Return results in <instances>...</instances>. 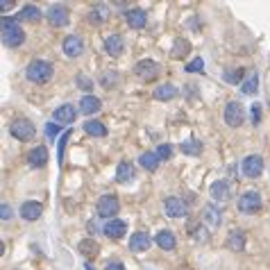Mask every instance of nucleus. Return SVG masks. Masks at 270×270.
I'll list each match as a JSON object with an SVG mask.
<instances>
[{
    "mask_svg": "<svg viewBox=\"0 0 270 270\" xmlns=\"http://www.w3.org/2000/svg\"><path fill=\"white\" fill-rule=\"evenodd\" d=\"M163 211H166L168 218H184L189 214V204L182 198H166L163 202Z\"/></svg>",
    "mask_w": 270,
    "mask_h": 270,
    "instance_id": "1a4fd4ad",
    "label": "nucleus"
},
{
    "mask_svg": "<svg viewBox=\"0 0 270 270\" xmlns=\"http://www.w3.org/2000/svg\"><path fill=\"white\" fill-rule=\"evenodd\" d=\"M175 95H177V87L175 84H171V82H166V84H159V87L155 89V98L157 100H173Z\"/></svg>",
    "mask_w": 270,
    "mask_h": 270,
    "instance_id": "393cba45",
    "label": "nucleus"
},
{
    "mask_svg": "<svg viewBox=\"0 0 270 270\" xmlns=\"http://www.w3.org/2000/svg\"><path fill=\"white\" fill-rule=\"evenodd\" d=\"M84 52V41L79 39L77 34H71L64 39V55L71 57V59H75V57H79Z\"/></svg>",
    "mask_w": 270,
    "mask_h": 270,
    "instance_id": "9b49d317",
    "label": "nucleus"
},
{
    "mask_svg": "<svg viewBox=\"0 0 270 270\" xmlns=\"http://www.w3.org/2000/svg\"><path fill=\"white\" fill-rule=\"evenodd\" d=\"M18 18L28 20V23H39V20H41V9L36 7V5H23Z\"/></svg>",
    "mask_w": 270,
    "mask_h": 270,
    "instance_id": "a878e982",
    "label": "nucleus"
},
{
    "mask_svg": "<svg viewBox=\"0 0 270 270\" xmlns=\"http://www.w3.org/2000/svg\"><path fill=\"white\" fill-rule=\"evenodd\" d=\"M159 161H161V159L157 157V152H143V155L139 157L141 168H146V171H150V173L159 168Z\"/></svg>",
    "mask_w": 270,
    "mask_h": 270,
    "instance_id": "bb28decb",
    "label": "nucleus"
},
{
    "mask_svg": "<svg viewBox=\"0 0 270 270\" xmlns=\"http://www.w3.org/2000/svg\"><path fill=\"white\" fill-rule=\"evenodd\" d=\"M77 250L82 252L87 259H95V257H98V250H100V247H98V243H95L93 238H87V241H82V243L77 245Z\"/></svg>",
    "mask_w": 270,
    "mask_h": 270,
    "instance_id": "c756f323",
    "label": "nucleus"
},
{
    "mask_svg": "<svg viewBox=\"0 0 270 270\" xmlns=\"http://www.w3.org/2000/svg\"><path fill=\"white\" fill-rule=\"evenodd\" d=\"M241 91L245 93V95H254L259 91V75L257 73H252L250 77L245 79V82H243V87H241Z\"/></svg>",
    "mask_w": 270,
    "mask_h": 270,
    "instance_id": "473e14b6",
    "label": "nucleus"
},
{
    "mask_svg": "<svg viewBox=\"0 0 270 270\" xmlns=\"http://www.w3.org/2000/svg\"><path fill=\"white\" fill-rule=\"evenodd\" d=\"M222 118H225V123L230 125V127H241L243 123H245V109H243L241 102H236V100H230V102L225 105Z\"/></svg>",
    "mask_w": 270,
    "mask_h": 270,
    "instance_id": "20e7f679",
    "label": "nucleus"
},
{
    "mask_svg": "<svg viewBox=\"0 0 270 270\" xmlns=\"http://www.w3.org/2000/svg\"><path fill=\"white\" fill-rule=\"evenodd\" d=\"M155 152H157V157L161 159V161H166V159H171V157H173L175 148H173V146H168V143H163V146H159Z\"/></svg>",
    "mask_w": 270,
    "mask_h": 270,
    "instance_id": "72a5a7b5",
    "label": "nucleus"
},
{
    "mask_svg": "<svg viewBox=\"0 0 270 270\" xmlns=\"http://www.w3.org/2000/svg\"><path fill=\"white\" fill-rule=\"evenodd\" d=\"M155 241H157V245L161 247V250H166V252L175 250V245H177V238H175V234H173L171 230H161L155 236Z\"/></svg>",
    "mask_w": 270,
    "mask_h": 270,
    "instance_id": "aec40b11",
    "label": "nucleus"
},
{
    "mask_svg": "<svg viewBox=\"0 0 270 270\" xmlns=\"http://www.w3.org/2000/svg\"><path fill=\"white\" fill-rule=\"evenodd\" d=\"M227 245H230L232 250H236V252L245 250V232H243V230H234L230 236H227Z\"/></svg>",
    "mask_w": 270,
    "mask_h": 270,
    "instance_id": "b1692460",
    "label": "nucleus"
},
{
    "mask_svg": "<svg viewBox=\"0 0 270 270\" xmlns=\"http://www.w3.org/2000/svg\"><path fill=\"white\" fill-rule=\"evenodd\" d=\"M28 163H30V168H44L46 163H48V150H46V146H36L34 150L28 155Z\"/></svg>",
    "mask_w": 270,
    "mask_h": 270,
    "instance_id": "f3484780",
    "label": "nucleus"
},
{
    "mask_svg": "<svg viewBox=\"0 0 270 270\" xmlns=\"http://www.w3.org/2000/svg\"><path fill=\"white\" fill-rule=\"evenodd\" d=\"M202 71H204V61L200 57H195L193 61L186 64V73H202Z\"/></svg>",
    "mask_w": 270,
    "mask_h": 270,
    "instance_id": "e433bc0d",
    "label": "nucleus"
},
{
    "mask_svg": "<svg viewBox=\"0 0 270 270\" xmlns=\"http://www.w3.org/2000/svg\"><path fill=\"white\" fill-rule=\"evenodd\" d=\"M41 214H44V204L41 202H34V200H28V202L20 204V216H23V220H39Z\"/></svg>",
    "mask_w": 270,
    "mask_h": 270,
    "instance_id": "2eb2a0df",
    "label": "nucleus"
},
{
    "mask_svg": "<svg viewBox=\"0 0 270 270\" xmlns=\"http://www.w3.org/2000/svg\"><path fill=\"white\" fill-rule=\"evenodd\" d=\"M84 270H93V266H91V263H87V266H84Z\"/></svg>",
    "mask_w": 270,
    "mask_h": 270,
    "instance_id": "a18cd8bd",
    "label": "nucleus"
},
{
    "mask_svg": "<svg viewBox=\"0 0 270 270\" xmlns=\"http://www.w3.org/2000/svg\"><path fill=\"white\" fill-rule=\"evenodd\" d=\"M127 232V222L120 220V218H114V220H107L102 227V234L109 236V238H123Z\"/></svg>",
    "mask_w": 270,
    "mask_h": 270,
    "instance_id": "4468645a",
    "label": "nucleus"
},
{
    "mask_svg": "<svg viewBox=\"0 0 270 270\" xmlns=\"http://www.w3.org/2000/svg\"><path fill=\"white\" fill-rule=\"evenodd\" d=\"M259 209H261V195L257 191H245L238 198V211L241 214H257Z\"/></svg>",
    "mask_w": 270,
    "mask_h": 270,
    "instance_id": "423d86ee",
    "label": "nucleus"
},
{
    "mask_svg": "<svg viewBox=\"0 0 270 270\" xmlns=\"http://www.w3.org/2000/svg\"><path fill=\"white\" fill-rule=\"evenodd\" d=\"M0 34H3V44L7 48H18L23 46L25 41V32L23 28L18 25L16 18H9V16H3V23H0Z\"/></svg>",
    "mask_w": 270,
    "mask_h": 270,
    "instance_id": "f257e3e1",
    "label": "nucleus"
},
{
    "mask_svg": "<svg viewBox=\"0 0 270 270\" xmlns=\"http://www.w3.org/2000/svg\"><path fill=\"white\" fill-rule=\"evenodd\" d=\"M125 18L132 30H141V28H146V23H148V14L143 12V9H130V12L125 14Z\"/></svg>",
    "mask_w": 270,
    "mask_h": 270,
    "instance_id": "6ab92c4d",
    "label": "nucleus"
},
{
    "mask_svg": "<svg viewBox=\"0 0 270 270\" xmlns=\"http://www.w3.org/2000/svg\"><path fill=\"white\" fill-rule=\"evenodd\" d=\"M68 20H71L68 7H64V5H52L50 12H48V23H50L52 28H64V25H68Z\"/></svg>",
    "mask_w": 270,
    "mask_h": 270,
    "instance_id": "9d476101",
    "label": "nucleus"
},
{
    "mask_svg": "<svg viewBox=\"0 0 270 270\" xmlns=\"http://www.w3.org/2000/svg\"><path fill=\"white\" fill-rule=\"evenodd\" d=\"M95 211H98V216L100 218H107V220H114L116 218V214L120 211V202H118V198L116 195H102V198L98 200V204H95Z\"/></svg>",
    "mask_w": 270,
    "mask_h": 270,
    "instance_id": "7ed1b4c3",
    "label": "nucleus"
},
{
    "mask_svg": "<svg viewBox=\"0 0 270 270\" xmlns=\"http://www.w3.org/2000/svg\"><path fill=\"white\" fill-rule=\"evenodd\" d=\"M75 116H77V111H75V107H73V105H61V107L55 109L52 118H55V123L71 127V123H75Z\"/></svg>",
    "mask_w": 270,
    "mask_h": 270,
    "instance_id": "f8f14e48",
    "label": "nucleus"
},
{
    "mask_svg": "<svg viewBox=\"0 0 270 270\" xmlns=\"http://www.w3.org/2000/svg\"><path fill=\"white\" fill-rule=\"evenodd\" d=\"M150 243H152L150 234H148L146 230H139V232H134L132 238H130V250L132 252H146L148 247H150Z\"/></svg>",
    "mask_w": 270,
    "mask_h": 270,
    "instance_id": "ddd939ff",
    "label": "nucleus"
},
{
    "mask_svg": "<svg viewBox=\"0 0 270 270\" xmlns=\"http://www.w3.org/2000/svg\"><path fill=\"white\" fill-rule=\"evenodd\" d=\"M75 84H77V89H82V91H87V93L93 89L91 77H87V75H77V77H75Z\"/></svg>",
    "mask_w": 270,
    "mask_h": 270,
    "instance_id": "c9c22d12",
    "label": "nucleus"
},
{
    "mask_svg": "<svg viewBox=\"0 0 270 270\" xmlns=\"http://www.w3.org/2000/svg\"><path fill=\"white\" fill-rule=\"evenodd\" d=\"M109 18V9L105 7V5H95V7L89 12V20H91L93 25H100V23H105V20Z\"/></svg>",
    "mask_w": 270,
    "mask_h": 270,
    "instance_id": "cd10ccee",
    "label": "nucleus"
},
{
    "mask_svg": "<svg viewBox=\"0 0 270 270\" xmlns=\"http://www.w3.org/2000/svg\"><path fill=\"white\" fill-rule=\"evenodd\" d=\"M84 132L89 136H107V127H105V123H100V120H87L84 123Z\"/></svg>",
    "mask_w": 270,
    "mask_h": 270,
    "instance_id": "7c9ffc66",
    "label": "nucleus"
},
{
    "mask_svg": "<svg viewBox=\"0 0 270 270\" xmlns=\"http://www.w3.org/2000/svg\"><path fill=\"white\" fill-rule=\"evenodd\" d=\"M0 216H3V220H9V218H12V206H9L7 202L0 206Z\"/></svg>",
    "mask_w": 270,
    "mask_h": 270,
    "instance_id": "79ce46f5",
    "label": "nucleus"
},
{
    "mask_svg": "<svg viewBox=\"0 0 270 270\" xmlns=\"http://www.w3.org/2000/svg\"><path fill=\"white\" fill-rule=\"evenodd\" d=\"M134 179V168H132L130 161H120L118 168H116V182L118 184H130Z\"/></svg>",
    "mask_w": 270,
    "mask_h": 270,
    "instance_id": "4be33fe9",
    "label": "nucleus"
},
{
    "mask_svg": "<svg viewBox=\"0 0 270 270\" xmlns=\"http://www.w3.org/2000/svg\"><path fill=\"white\" fill-rule=\"evenodd\" d=\"M204 220H206V225H211V227H218L220 225V209L216 206L214 202H209V204H204Z\"/></svg>",
    "mask_w": 270,
    "mask_h": 270,
    "instance_id": "5701e85b",
    "label": "nucleus"
},
{
    "mask_svg": "<svg viewBox=\"0 0 270 270\" xmlns=\"http://www.w3.org/2000/svg\"><path fill=\"white\" fill-rule=\"evenodd\" d=\"M116 79H118V75H116V73H107V75L100 77V82H102V87H111Z\"/></svg>",
    "mask_w": 270,
    "mask_h": 270,
    "instance_id": "a19ab883",
    "label": "nucleus"
},
{
    "mask_svg": "<svg viewBox=\"0 0 270 270\" xmlns=\"http://www.w3.org/2000/svg\"><path fill=\"white\" fill-rule=\"evenodd\" d=\"M52 73H55V71H52V64L46 61V59H34L28 68H25V77H28L30 82H34V84L50 82Z\"/></svg>",
    "mask_w": 270,
    "mask_h": 270,
    "instance_id": "f03ea898",
    "label": "nucleus"
},
{
    "mask_svg": "<svg viewBox=\"0 0 270 270\" xmlns=\"http://www.w3.org/2000/svg\"><path fill=\"white\" fill-rule=\"evenodd\" d=\"M209 193H211V200H214V202H225V200L232 195V189L225 179H218V182H214L209 186Z\"/></svg>",
    "mask_w": 270,
    "mask_h": 270,
    "instance_id": "dca6fc26",
    "label": "nucleus"
},
{
    "mask_svg": "<svg viewBox=\"0 0 270 270\" xmlns=\"http://www.w3.org/2000/svg\"><path fill=\"white\" fill-rule=\"evenodd\" d=\"M71 139V127H68L66 132L61 134V139H59V146H57V157H59V163H61V157H64V148H66V141Z\"/></svg>",
    "mask_w": 270,
    "mask_h": 270,
    "instance_id": "4c0bfd02",
    "label": "nucleus"
},
{
    "mask_svg": "<svg viewBox=\"0 0 270 270\" xmlns=\"http://www.w3.org/2000/svg\"><path fill=\"white\" fill-rule=\"evenodd\" d=\"M100 107H102V102H100L95 95H84L82 100H79V111H82L84 116L89 114H98Z\"/></svg>",
    "mask_w": 270,
    "mask_h": 270,
    "instance_id": "412c9836",
    "label": "nucleus"
},
{
    "mask_svg": "<svg viewBox=\"0 0 270 270\" xmlns=\"http://www.w3.org/2000/svg\"><path fill=\"white\" fill-rule=\"evenodd\" d=\"M243 68H236V71H225V82H230V84H236V82H241V77H243Z\"/></svg>",
    "mask_w": 270,
    "mask_h": 270,
    "instance_id": "f704fd0d",
    "label": "nucleus"
},
{
    "mask_svg": "<svg viewBox=\"0 0 270 270\" xmlns=\"http://www.w3.org/2000/svg\"><path fill=\"white\" fill-rule=\"evenodd\" d=\"M9 132H12V136L18 141H32L36 134V127H34V123H30L28 118H16L14 123L9 125Z\"/></svg>",
    "mask_w": 270,
    "mask_h": 270,
    "instance_id": "39448f33",
    "label": "nucleus"
},
{
    "mask_svg": "<svg viewBox=\"0 0 270 270\" xmlns=\"http://www.w3.org/2000/svg\"><path fill=\"white\" fill-rule=\"evenodd\" d=\"M189 52H191V44H189V41L186 39H177V41H175V46H173L171 55H173V59H184Z\"/></svg>",
    "mask_w": 270,
    "mask_h": 270,
    "instance_id": "2f4dec72",
    "label": "nucleus"
},
{
    "mask_svg": "<svg viewBox=\"0 0 270 270\" xmlns=\"http://www.w3.org/2000/svg\"><path fill=\"white\" fill-rule=\"evenodd\" d=\"M57 132H59V125H57V123H46V136L50 141L57 136Z\"/></svg>",
    "mask_w": 270,
    "mask_h": 270,
    "instance_id": "58836bf2",
    "label": "nucleus"
},
{
    "mask_svg": "<svg viewBox=\"0 0 270 270\" xmlns=\"http://www.w3.org/2000/svg\"><path fill=\"white\" fill-rule=\"evenodd\" d=\"M252 123L254 125H259L261 123V105H252Z\"/></svg>",
    "mask_w": 270,
    "mask_h": 270,
    "instance_id": "ea45409f",
    "label": "nucleus"
},
{
    "mask_svg": "<svg viewBox=\"0 0 270 270\" xmlns=\"http://www.w3.org/2000/svg\"><path fill=\"white\" fill-rule=\"evenodd\" d=\"M105 270H125V266L120 261H111V263H107V266H105Z\"/></svg>",
    "mask_w": 270,
    "mask_h": 270,
    "instance_id": "37998d69",
    "label": "nucleus"
},
{
    "mask_svg": "<svg viewBox=\"0 0 270 270\" xmlns=\"http://www.w3.org/2000/svg\"><path fill=\"white\" fill-rule=\"evenodd\" d=\"M241 173H243V177L257 179L259 175L263 173V159L259 155H247L245 159H243V163H241Z\"/></svg>",
    "mask_w": 270,
    "mask_h": 270,
    "instance_id": "0eeeda50",
    "label": "nucleus"
},
{
    "mask_svg": "<svg viewBox=\"0 0 270 270\" xmlns=\"http://www.w3.org/2000/svg\"><path fill=\"white\" fill-rule=\"evenodd\" d=\"M123 48H125V44H123V36L120 34H109L107 39H105V50H107L109 57H118L120 52H123Z\"/></svg>",
    "mask_w": 270,
    "mask_h": 270,
    "instance_id": "a211bd4d",
    "label": "nucleus"
},
{
    "mask_svg": "<svg viewBox=\"0 0 270 270\" xmlns=\"http://www.w3.org/2000/svg\"><path fill=\"white\" fill-rule=\"evenodd\" d=\"M159 71H161V66H159L155 59H141V61L134 66V73H136V75H139L141 79H146V82H152V79L159 75Z\"/></svg>",
    "mask_w": 270,
    "mask_h": 270,
    "instance_id": "6e6552de",
    "label": "nucleus"
},
{
    "mask_svg": "<svg viewBox=\"0 0 270 270\" xmlns=\"http://www.w3.org/2000/svg\"><path fill=\"white\" fill-rule=\"evenodd\" d=\"M0 7H3V9H9V7H14V3H9V0H0Z\"/></svg>",
    "mask_w": 270,
    "mask_h": 270,
    "instance_id": "c03bdc74",
    "label": "nucleus"
},
{
    "mask_svg": "<svg viewBox=\"0 0 270 270\" xmlns=\"http://www.w3.org/2000/svg\"><path fill=\"white\" fill-rule=\"evenodd\" d=\"M179 150L189 157H195V155H202V143L195 141V139H189V141H182L179 143Z\"/></svg>",
    "mask_w": 270,
    "mask_h": 270,
    "instance_id": "c85d7f7f",
    "label": "nucleus"
}]
</instances>
